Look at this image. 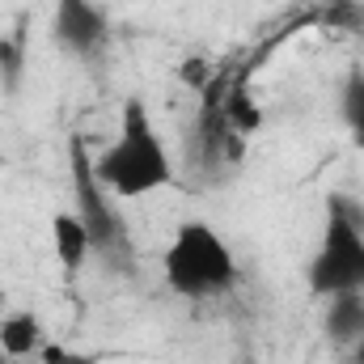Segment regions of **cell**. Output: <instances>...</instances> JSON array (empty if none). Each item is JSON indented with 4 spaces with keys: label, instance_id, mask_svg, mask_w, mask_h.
<instances>
[{
    "label": "cell",
    "instance_id": "cell-13",
    "mask_svg": "<svg viewBox=\"0 0 364 364\" xmlns=\"http://www.w3.org/2000/svg\"><path fill=\"white\" fill-rule=\"evenodd\" d=\"M348 356H352V364H364V335H360V343H356V348H352Z\"/></svg>",
    "mask_w": 364,
    "mask_h": 364
},
{
    "label": "cell",
    "instance_id": "cell-9",
    "mask_svg": "<svg viewBox=\"0 0 364 364\" xmlns=\"http://www.w3.org/2000/svg\"><path fill=\"white\" fill-rule=\"evenodd\" d=\"M339 119L352 132V140L364 149V73H348V81L339 90Z\"/></svg>",
    "mask_w": 364,
    "mask_h": 364
},
{
    "label": "cell",
    "instance_id": "cell-11",
    "mask_svg": "<svg viewBox=\"0 0 364 364\" xmlns=\"http://www.w3.org/2000/svg\"><path fill=\"white\" fill-rule=\"evenodd\" d=\"M38 360L43 364H97V356H93V352H73V348H64V343H43Z\"/></svg>",
    "mask_w": 364,
    "mask_h": 364
},
{
    "label": "cell",
    "instance_id": "cell-6",
    "mask_svg": "<svg viewBox=\"0 0 364 364\" xmlns=\"http://www.w3.org/2000/svg\"><path fill=\"white\" fill-rule=\"evenodd\" d=\"M51 250H55V263L68 279H77L81 267L93 259V237L77 212H55L51 216Z\"/></svg>",
    "mask_w": 364,
    "mask_h": 364
},
{
    "label": "cell",
    "instance_id": "cell-5",
    "mask_svg": "<svg viewBox=\"0 0 364 364\" xmlns=\"http://www.w3.org/2000/svg\"><path fill=\"white\" fill-rule=\"evenodd\" d=\"M51 30H55V43H60L64 51L93 55V51L106 43L110 21H106V13H102L97 0H55V21H51Z\"/></svg>",
    "mask_w": 364,
    "mask_h": 364
},
{
    "label": "cell",
    "instance_id": "cell-10",
    "mask_svg": "<svg viewBox=\"0 0 364 364\" xmlns=\"http://www.w3.org/2000/svg\"><path fill=\"white\" fill-rule=\"evenodd\" d=\"M229 123L237 127V132H255L259 123H263V114H259V106L246 97V90H237L229 97Z\"/></svg>",
    "mask_w": 364,
    "mask_h": 364
},
{
    "label": "cell",
    "instance_id": "cell-4",
    "mask_svg": "<svg viewBox=\"0 0 364 364\" xmlns=\"http://www.w3.org/2000/svg\"><path fill=\"white\" fill-rule=\"evenodd\" d=\"M68 174H73V195H77V208H73V212H77V216L85 220V229H90L93 255H106L110 263L132 267V259H136L132 229H127V220L119 216L114 195H110V191L97 182V174H93V157H90V149H85L81 136L68 140Z\"/></svg>",
    "mask_w": 364,
    "mask_h": 364
},
{
    "label": "cell",
    "instance_id": "cell-8",
    "mask_svg": "<svg viewBox=\"0 0 364 364\" xmlns=\"http://www.w3.org/2000/svg\"><path fill=\"white\" fill-rule=\"evenodd\" d=\"M0 343L13 360L43 352V326L34 309H0Z\"/></svg>",
    "mask_w": 364,
    "mask_h": 364
},
{
    "label": "cell",
    "instance_id": "cell-14",
    "mask_svg": "<svg viewBox=\"0 0 364 364\" xmlns=\"http://www.w3.org/2000/svg\"><path fill=\"white\" fill-rule=\"evenodd\" d=\"M0 309H4V296H0ZM0 364H17L13 356H9V352H4V343H0Z\"/></svg>",
    "mask_w": 364,
    "mask_h": 364
},
{
    "label": "cell",
    "instance_id": "cell-3",
    "mask_svg": "<svg viewBox=\"0 0 364 364\" xmlns=\"http://www.w3.org/2000/svg\"><path fill=\"white\" fill-rule=\"evenodd\" d=\"M305 284L322 301L335 292H364V216L360 203H352L348 195L326 199L322 242L309 259Z\"/></svg>",
    "mask_w": 364,
    "mask_h": 364
},
{
    "label": "cell",
    "instance_id": "cell-2",
    "mask_svg": "<svg viewBox=\"0 0 364 364\" xmlns=\"http://www.w3.org/2000/svg\"><path fill=\"white\" fill-rule=\"evenodd\" d=\"M161 275H166L170 292L182 301H212L237 284V259L212 225L186 220L174 229V237L161 255Z\"/></svg>",
    "mask_w": 364,
    "mask_h": 364
},
{
    "label": "cell",
    "instance_id": "cell-7",
    "mask_svg": "<svg viewBox=\"0 0 364 364\" xmlns=\"http://www.w3.org/2000/svg\"><path fill=\"white\" fill-rule=\"evenodd\" d=\"M322 335H326L335 348H343V352H352V348L360 343V335H364V292H335V296H326Z\"/></svg>",
    "mask_w": 364,
    "mask_h": 364
},
{
    "label": "cell",
    "instance_id": "cell-1",
    "mask_svg": "<svg viewBox=\"0 0 364 364\" xmlns=\"http://www.w3.org/2000/svg\"><path fill=\"white\" fill-rule=\"evenodd\" d=\"M93 174L114 199H144V195H157L174 182L170 149H166V140H161V132L149 119V106L140 97L123 102L119 136L106 144V153L93 157Z\"/></svg>",
    "mask_w": 364,
    "mask_h": 364
},
{
    "label": "cell",
    "instance_id": "cell-12",
    "mask_svg": "<svg viewBox=\"0 0 364 364\" xmlns=\"http://www.w3.org/2000/svg\"><path fill=\"white\" fill-rule=\"evenodd\" d=\"M0 77H4V85L13 90L17 85V77H21V47L17 43H0Z\"/></svg>",
    "mask_w": 364,
    "mask_h": 364
}]
</instances>
